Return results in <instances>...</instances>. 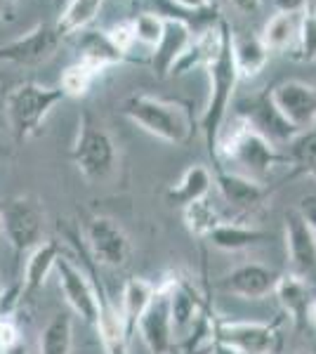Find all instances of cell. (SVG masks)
Here are the masks:
<instances>
[{"mask_svg": "<svg viewBox=\"0 0 316 354\" xmlns=\"http://www.w3.org/2000/svg\"><path fill=\"white\" fill-rule=\"evenodd\" d=\"M232 5L245 15H255V12H260L262 0H232Z\"/></svg>", "mask_w": 316, "mask_h": 354, "instance_id": "39", "label": "cell"}, {"mask_svg": "<svg viewBox=\"0 0 316 354\" xmlns=\"http://www.w3.org/2000/svg\"><path fill=\"white\" fill-rule=\"evenodd\" d=\"M85 243H88V255L93 262L102 267L120 270L130 262L132 245L123 227L111 218H93L85 230Z\"/></svg>", "mask_w": 316, "mask_h": 354, "instance_id": "9", "label": "cell"}, {"mask_svg": "<svg viewBox=\"0 0 316 354\" xmlns=\"http://www.w3.org/2000/svg\"><path fill=\"white\" fill-rule=\"evenodd\" d=\"M73 352V319L59 312L45 324L40 333L38 354H71Z\"/></svg>", "mask_w": 316, "mask_h": 354, "instance_id": "30", "label": "cell"}, {"mask_svg": "<svg viewBox=\"0 0 316 354\" xmlns=\"http://www.w3.org/2000/svg\"><path fill=\"white\" fill-rule=\"evenodd\" d=\"M286 57H290L292 62H300V64L316 62V8H312V5H307L300 12L297 38Z\"/></svg>", "mask_w": 316, "mask_h": 354, "instance_id": "31", "label": "cell"}, {"mask_svg": "<svg viewBox=\"0 0 316 354\" xmlns=\"http://www.w3.org/2000/svg\"><path fill=\"white\" fill-rule=\"evenodd\" d=\"M272 104L297 133L316 125V85L304 81H281L267 90Z\"/></svg>", "mask_w": 316, "mask_h": 354, "instance_id": "10", "label": "cell"}, {"mask_svg": "<svg viewBox=\"0 0 316 354\" xmlns=\"http://www.w3.org/2000/svg\"><path fill=\"white\" fill-rule=\"evenodd\" d=\"M217 161H227L234 165V173L245 175L255 182H262L269 177L279 163L286 161V156L277 149L274 142L257 133L243 116H236L234 125H229V133L220 135L217 142Z\"/></svg>", "mask_w": 316, "mask_h": 354, "instance_id": "3", "label": "cell"}, {"mask_svg": "<svg viewBox=\"0 0 316 354\" xmlns=\"http://www.w3.org/2000/svg\"><path fill=\"white\" fill-rule=\"evenodd\" d=\"M154 293H156V283L149 281V279L130 277L128 281H125L123 293H120L118 310H120V314H123V322H125V326H128L130 338L135 335L137 322H140V317L145 314V310L149 307Z\"/></svg>", "mask_w": 316, "mask_h": 354, "instance_id": "24", "label": "cell"}, {"mask_svg": "<svg viewBox=\"0 0 316 354\" xmlns=\"http://www.w3.org/2000/svg\"><path fill=\"white\" fill-rule=\"evenodd\" d=\"M59 255H62V250L57 241H43L28 253L24 283H21V302L31 300L33 295L45 286L48 277L55 272V265H57V260H59Z\"/></svg>", "mask_w": 316, "mask_h": 354, "instance_id": "22", "label": "cell"}, {"mask_svg": "<svg viewBox=\"0 0 316 354\" xmlns=\"http://www.w3.org/2000/svg\"><path fill=\"white\" fill-rule=\"evenodd\" d=\"M286 255L290 274L314 281L316 279V234L297 210L286 213Z\"/></svg>", "mask_w": 316, "mask_h": 354, "instance_id": "13", "label": "cell"}, {"mask_svg": "<svg viewBox=\"0 0 316 354\" xmlns=\"http://www.w3.org/2000/svg\"><path fill=\"white\" fill-rule=\"evenodd\" d=\"M66 3H68V0H53V5H55V10H57V12H59V10L64 8Z\"/></svg>", "mask_w": 316, "mask_h": 354, "instance_id": "44", "label": "cell"}, {"mask_svg": "<svg viewBox=\"0 0 316 354\" xmlns=\"http://www.w3.org/2000/svg\"><path fill=\"white\" fill-rule=\"evenodd\" d=\"M120 113L145 133L175 147L189 145L198 130L192 104L177 97L168 100V97H154L147 93H132L120 104Z\"/></svg>", "mask_w": 316, "mask_h": 354, "instance_id": "1", "label": "cell"}, {"mask_svg": "<svg viewBox=\"0 0 316 354\" xmlns=\"http://www.w3.org/2000/svg\"><path fill=\"white\" fill-rule=\"evenodd\" d=\"M281 310L290 319L292 328L304 330L309 324V307H312V290H309V281L295 277V274H281L277 288H274Z\"/></svg>", "mask_w": 316, "mask_h": 354, "instance_id": "20", "label": "cell"}, {"mask_svg": "<svg viewBox=\"0 0 316 354\" xmlns=\"http://www.w3.org/2000/svg\"><path fill=\"white\" fill-rule=\"evenodd\" d=\"M78 59L88 62L102 71H106L109 66H118L123 62H135L130 55H123L116 45L111 43V38L106 36V31H97V28H85L78 33L76 41Z\"/></svg>", "mask_w": 316, "mask_h": 354, "instance_id": "21", "label": "cell"}, {"mask_svg": "<svg viewBox=\"0 0 316 354\" xmlns=\"http://www.w3.org/2000/svg\"><path fill=\"white\" fill-rule=\"evenodd\" d=\"M142 342L151 354H170L175 350V333H172L170 317V281L168 277L156 283V293L137 322V330Z\"/></svg>", "mask_w": 316, "mask_h": 354, "instance_id": "8", "label": "cell"}, {"mask_svg": "<svg viewBox=\"0 0 316 354\" xmlns=\"http://www.w3.org/2000/svg\"><path fill=\"white\" fill-rule=\"evenodd\" d=\"M234 64H236L239 78H255L264 71L269 62V50L262 43L260 36H236L234 33L232 43Z\"/></svg>", "mask_w": 316, "mask_h": 354, "instance_id": "26", "label": "cell"}, {"mask_svg": "<svg viewBox=\"0 0 316 354\" xmlns=\"http://www.w3.org/2000/svg\"><path fill=\"white\" fill-rule=\"evenodd\" d=\"M163 36H160L151 55V66L158 78L172 76V68L177 66V62L182 59V55L187 53V48L194 41V33L189 31L187 24H182L180 19H168V17H163Z\"/></svg>", "mask_w": 316, "mask_h": 354, "instance_id": "19", "label": "cell"}, {"mask_svg": "<svg viewBox=\"0 0 316 354\" xmlns=\"http://www.w3.org/2000/svg\"><path fill=\"white\" fill-rule=\"evenodd\" d=\"M90 277H93V283L97 290V305H100L95 330L100 333L104 354H130V333L123 322V314H120L118 305H113V300L109 298L104 283L97 279L93 267H90Z\"/></svg>", "mask_w": 316, "mask_h": 354, "instance_id": "16", "label": "cell"}, {"mask_svg": "<svg viewBox=\"0 0 316 354\" xmlns=\"http://www.w3.org/2000/svg\"><path fill=\"white\" fill-rule=\"evenodd\" d=\"M71 161L80 170V175L90 182H104L116 170V142L88 109H83L78 116V133L71 149Z\"/></svg>", "mask_w": 316, "mask_h": 354, "instance_id": "5", "label": "cell"}, {"mask_svg": "<svg viewBox=\"0 0 316 354\" xmlns=\"http://www.w3.org/2000/svg\"><path fill=\"white\" fill-rule=\"evenodd\" d=\"M210 338L236 354H279L281 342H284L281 340V317L274 322L212 317Z\"/></svg>", "mask_w": 316, "mask_h": 354, "instance_id": "6", "label": "cell"}, {"mask_svg": "<svg viewBox=\"0 0 316 354\" xmlns=\"http://www.w3.org/2000/svg\"><path fill=\"white\" fill-rule=\"evenodd\" d=\"M0 354H28V347H26V342H24V340H19L17 345L8 347V350H3Z\"/></svg>", "mask_w": 316, "mask_h": 354, "instance_id": "41", "label": "cell"}, {"mask_svg": "<svg viewBox=\"0 0 316 354\" xmlns=\"http://www.w3.org/2000/svg\"><path fill=\"white\" fill-rule=\"evenodd\" d=\"M297 213L307 220V225L312 227V232L316 234V196H304L300 208H297Z\"/></svg>", "mask_w": 316, "mask_h": 354, "instance_id": "37", "label": "cell"}, {"mask_svg": "<svg viewBox=\"0 0 316 354\" xmlns=\"http://www.w3.org/2000/svg\"><path fill=\"white\" fill-rule=\"evenodd\" d=\"M0 230L17 255L31 253L45 241V215L31 196H10L0 201Z\"/></svg>", "mask_w": 316, "mask_h": 354, "instance_id": "7", "label": "cell"}, {"mask_svg": "<svg viewBox=\"0 0 316 354\" xmlns=\"http://www.w3.org/2000/svg\"><path fill=\"white\" fill-rule=\"evenodd\" d=\"M170 354H185V352H182V350H177V347H175V350H172Z\"/></svg>", "mask_w": 316, "mask_h": 354, "instance_id": "45", "label": "cell"}, {"mask_svg": "<svg viewBox=\"0 0 316 354\" xmlns=\"http://www.w3.org/2000/svg\"><path fill=\"white\" fill-rule=\"evenodd\" d=\"M182 213H185V225L189 234L196 239H208L212 227L222 220L220 215H217V210L212 208L210 198H203V201L187 205V208H182Z\"/></svg>", "mask_w": 316, "mask_h": 354, "instance_id": "33", "label": "cell"}, {"mask_svg": "<svg viewBox=\"0 0 316 354\" xmlns=\"http://www.w3.org/2000/svg\"><path fill=\"white\" fill-rule=\"evenodd\" d=\"M232 43H234V31L232 26H224V41L220 53L215 55V59H210L203 68L208 71V83H210V93H208V104L205 111L198 121V130L205 140L208 147V156L212 158V170L222 168L217 161V142L222 135V125L227 121V111L232 106V97L234 90L239 85V71L234 64V53H232Z\"/></svg>", "mask_w": 316, "mask_h": 354, "instance_id": "2", "label": "cell"}, {"mask_svg": "<svg viewBox=\"0 0 316 354\" xmlns=\"http://www.w3.org/2000/svg\"><path fill=\"white\" fill-rule=\"evenodd\" d=\"M19 340H24V333H21L17 317L15 314H0V352L17 345Z\"/></svg>", "mask_w": 316, "mask_h": 354, "instance_id": "36", "label": "cell"}, {"mask_svg": "<svg viewBox=\"0 0 316 354\" xmlns=\"http://www.w3.org/2000/svg\"><path fill=\"white\" fill-rule=\"evenodd\" d=\"M165 19L158 12H140L132 17V31H135V43L156 48L160 36H163Z\"/></svg>", "mask_w": 316, "mask_h": 354, "instance_id": "34", "label": "cell"}, {"mask_svg": "<svg viewBox=\"0 0 316 354\" xmlns=\"http://www.w3.org/2000/svg\"><path fill=\"white\" fill-rule=\"evenodd\" d=\"M102 68H97L88 62H80L76 59L71 66L64 68L62 73V81H59V90L66 97H85L90 93V88L95 85L97 78L102 76Z\"/></svg>", "mask_w": 316, "mask_h": 354, "instance_id": "32", "label": "cell"}, {"mask_svg": "<svg viewBox=\"0 0 316 354\" xmlns=\"http://www.w3.org/2000/svg\"><path fill=\"white\" fill-rule=\"evenodd\" d=\"M102 5H104V0H68L59 10V17L55 21L59 38L76 36V33L85 31L102 12Z\"/></svg>", "mask_w": 316, "mask_h": 354, "instance_id": "27", "label": "cell"}, {"mask_svg": "<svg viewBox=\"0 0 316 354\" xmlns=\"http://www.w3.org/2000/svg\"><path fill=\"white\" fill-rule=\"evenodd\" d=\"M281 274L262 262H245V265L234 267L220 279V290L234 295L241 300H262L269 293H274Z\"/></svg>", "mask_w": 316, "mask_h": 354, "instance_id": "15", "label": "cell"}, {"mask_svg": "<svg viewBox=\"0 0 316 354\" xmlns=\"http://www.w3.org/2000/svg\"><path fill=\"white\" fill-rule=\"evenodd\" d=\"M55 272L59 277V288L64 293L66 305L71 307L73 314H78L85 324L95 328L97 324V290L93 283L90 272H83L73 260H68L66 255H59L55 265Z\"/></svg>", "mask_w": 316, "mask_h": 354, "instance_id": "11", "label": "cell"}, {"mask_svg": "<svg viewBox=\"0 0 316 354\" xmlns=\"http://www.w3.org/2000/svg\"><path fill=\"white\" fill-rule=\"evenodd\" d=\"M170 3H175L177 8H185V10H203L212 5V0H170Z\"/></svg>", "mask_w": 316, "mask_h": 354, "instance_id": "40", "label": "cell"}, {"mask_svg": "<svg viewBox=\"0 0 316 354\" xmlns=\"http://www.w3.org/2000/svg\"><path fill=\"white\" fill-rule=\"evenodd\" d=\"M212 185H215V182H212V173L205 168V165H201V163L189 165L185 173H182L180 180L168 187L165 198H168L170 205L187 208V205L208 198Z\"/></svg>", "mask_w": 316, "mask_h": 354, "instance_id": "23", "label": "cell"}, {"mask_svg": "<svg viewBox=\"0 0 316 354\" xmlns=\"http://www.w3.org/2000/svg\"><path fill=\"white\" fill-rule=\"evenodd\" d=\"M212 182L217 185V189H220L224 201L239 210L260 208L269 194L262 182H255V180H250V177L239 175L227 168L212 170Z\"/></svg>", "mask_w": 316, "mask_h": 354, "instance_id": "18", "label": "cell"}, {"mask_svg": "<svg viewBox=\"0 0 316 354\" xmlns=\"http://www.w3.org/2000/svg\"><path fill=\"white\" fill-rule=\"evenodd\" d=\"M210 354H236L234 350H229V347H224V345H220V342H210Z\"/></svg>", "mask_w": 316, "mask_h": 354, "instance_id": "42", "label": "cell"}, {"mask_svg": "<svg viewBox=\"0 0 316 354\" xmlns=\"http://www.w3.org/2000/svg\"><path fill=\"white\" fill-rule=\"evenodd\" d=\"M309 5V0H274V8H277V12H302L304 8Z\"/></svg>", "mask_w": 316, "mask_h": 354, "instance_id": "38", "label": "cell"}, {"mask_svg": "<svg viewBox=\"0 0 316 354\" xmlns=\"http://www.w3.org/2000/svg\"><path fill=\"white\" fill-rule=\"evenodd\" d=\"M0 3H17V0H0Z\"/></svg>", "mask_w": 316, "mask_h": 354, "instance_id": "46", "label": "cell"}, {"mask_svg": "<svg viewBox=\"0 0 316 354\" xmlns=\"http://www.w3.org/2000/svg\"><path fill=\"white\" fill-rule=\"evenodd\" d=\"M59 41L62 38L57 33L55 24L40 21L31 31H26L24 36L0 45V62H10V64H19V66L43 64V62H48L57 53Z\"/></svg>", "mask_w": 316, "mask_h": 354, "instance_id": "12", "label": "cell"}, {"mask_svg": "<svg viewBox=\"0 0 316 354\" xmlns=\"http://www.w3.org/2000/svg\"><path fill=\"white\" fill-rule=\"evenodd\" d=\"M297 24H300V12H277L264 24L260 33L262 43L267 45L269 53H288L297 38Z\"/></svg>", "mask_w": 316, "mask_h": 354, "instance_id": "29", "label": "cell"}, {"mask_svg": "<svg viewBox=\"0 0 316 354\" xmlns=\"http://www.w3.org/2000/svg\"><path fill=\"white\" fill-rule=\"evenodd\" d=\"M106 36L111 38V43L116 45L123 55H130L132 45H135V31H132V19L116 21L111 28L106 31Z\"/></svg>", "mask_w": 316, "mask_h": 354, "instance_id": "35", "label": "cell"}, {"mask_svg": "<svg viewBox=\"0 0 316 354\" xmlns=\"http://www.w3.org/2000/svg\"><path fill=\"white\" fill-rule=\"evenodd\" d=\"M170 317H172V333L189 338L194 333V328L201 324V319L210 312V305L203 295L198 293L187 279L170 274Z\"/></svg>", "mask_w": 316, "mask_h": 354, "instance_id": "14", "label": "cell"}, {"mask_svg": "<svg viewBox=\"0 0 316 354\" xmlns=\"http://www.w3.org/2000/svg\"><path fill=\"white\" fill-rule=\"evenodd\" d=\"M309 324L316 326V298L312 300V307H309Z\"/></svg>", "mask_w": 316, "mask_h": 354, "instance_id": "43", "label": "cell"}, {"mask_svg": "<svg viewBox=\"0 0 316 354\" xmlns=\"http://www.w3.org/2000/svg\"><path fill=\"white\" fill-rule=\"evenodd\" d=\"M269 239V234L264 230L250 225H241V222H224L220 220L212 232L208 234V241L220 250H229V253H236V250L250 248V245L264 243Z\"/></svg>", "mask_w": 316, "mask_h": 354, "instance_id": "25", "label": "cell"}, {"mask_svg": "<svg viewBox=\"0 0 316 354\" xmlns=\"http://www.w3.org/2000/svg\"><path fill=\"white\" fill-rule=\"evenodd\" d=\"M66 95L59 88H48L38 83H19L5 97V118L12 130L17 142L31 140L43 133V125L48 113L59 102H64Z\"/></svg>", "mask_w": 316, "mask_h": 354, "instance_id": "4", "label": "cell"}, {"mask_svg": "<svg viewBox=\"0 0 316 354\" xmlns=\"http://www.w3.org/2000/svg\"><path fill=\"white\" fill-rule=\"evenodd\" d=\"M286 147V163L292 165V175L312 177L316 182V125L297 133Z\"/></svg>", "mask_w": 316, "mask_h": 354, "instance_id": "28", "label": "cell"}, {"mask_svg": "<svg viewBox=\"0 0 316 354\" xmlns=\"http://www.w3.org/2000/svg\"><path fill=\"white\" fill-rule=\"evenodd\" d=\"M239 116H243L257 133L264 135L274 145H288L292 137L297 135V130L284 121V116L277 111V106L272 104L267 93L243 102L239 106Z\"/></svg>", "mask_w": 316, "mask_h": 354, "instance_id": "17", "label": "cell"}]
</instances>
